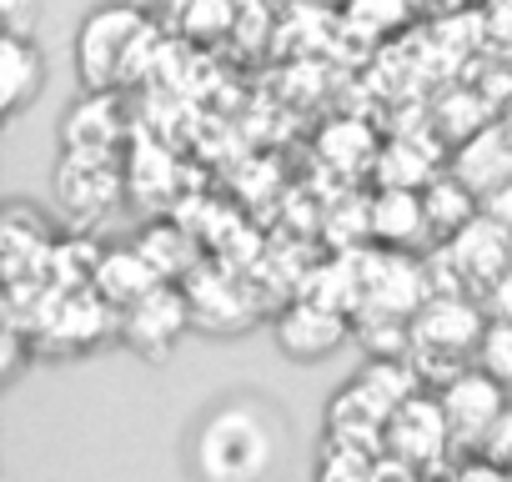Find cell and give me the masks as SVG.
I'll return each mask as SVG.
<instances>
[{"label": "cell", "mask_w": 512, "mask_h": 482, "mask_svg": "<svg viewBox=\"0 0 512 482\" xmlns=\"http://www.w3.org/2000/svg\"><path fill=\"white\" fill-rule=\"evenodd\" d=\"M502 121H507V126H512V96H507V106H502Z\"/></svg>", "instance_id": "27"}, {"label": "cell", "mask_w": 512, "mask_h": 482, "mask_svg": "<svg viewBox=\"0 0 512 482\" xmlns=\"http://www.w3.org/2000/svg\"><path fill=\"white\" fill-rule=\"evenodd\" d=\"M432 176H437L432 151H417L412 141H392V146L377 156V181H382V186H412V191H422Z\"/></svg>", "instance_id": "14"}, {"label": "cell", "mask_w": 512, "mask_h": 482, "mask_svg": "<svg viewBox=\"0 0 512 482\" xmlns=\"http://www.w3.org/2000/svg\"><path fill=\"white\" fill-rule=\"evenodd\" d=\"M477 452L487 457V462H502V467H512V402L502 407V417L482 432V442H477Z\"/></svg>", "instance_id": "19"}, {"label": "cell", "mask_w": 512, "mask_h": 482, "mask_svg": "<svg viewBox=\"0 0 512 482\" xmlns=\"http://www.w3.org/2000/svg\"><path fill=\"white\" fill-rule=\"evenodd\" d=\"M36 6H41V0H0V16H6V26L26 31L31 16H36Z\"/></svg>", "instance_id": "24"}, {"label": "cell", "mask_w": 512, "mask_h": 482, "mask_svg": "<svg viewBox=\"0 0 512 482\" xmlns=\"http://www.w3.org/2000/svg\"><path fill=\"white\" fill-rule=\"evenodd\" d=\"M482 211L512 231V181H507V186H497V191H487V196H482Z\"/></svg>", "instance_id": "23"}, {"label": "cell", "mask_w": 512, "mask_h": 482, "mask_svg": "<svg viewBox=\"0 0 512 482\" xmlns=\"http://www.w3.org/2000/svg\"><path fill=\"white\" fill-rule=\"evenodd\" d=\"M292 427L267 397H226L191 432L196 482H267L287 462Z\"/></svg>", "instance_id": "1"}, {"label": "cell", "mask_w": 512, "mask_h": 482, "mask_svg": "<svg viewBox=\"0 0 512 482\" xmlns=\"http://www.w3.org/2000/svg\"><path fill=\"white\" fill-rule=\"evenodd\" d=\"M191 41H216L236 26V0H186V6L171 16Z\"/></svg>", "instance_id": "16"}, {"label": "cell", "mask_w": 512, "mask_h": 482, "mask_svg": "<svg viewBox=\"0 0 512 482\" xmlns=\"http://www.w3.org/2000/svg\"><path fill=\"white\" fill-rule=\"evenodd\" d=\"M477 367H487L502 387H512V322H487V332H482V342H477V357H472Z\"/></svg>", "instance_id": "17"}, {"label": "cell", "mask_w": 512, "mask_h": 482, "mask_svg": "<svg viewBox=\"0 0 512 482\" xmlns=\"http://www.w3.org/2000/svg\"><path fill=\"white\" fill-rule=\"evenodd\" d=\"M151 36L146 6L136 0H101L91 6L76 26V76L86 91H111L121 86L136 66L131 56L141 51V41Z\"/></svg>", "instance_id": "2"}, {"label": "cell", "mask_w": 512, "mask_h": 482, "mask_svg": "<svg viewBox=\"0 0 512 482\" xmlns=\"http://www.w3.org/2000/svg\"><path fill=\"white\" fill-rule=\"evenodd\" d=\"M482 307H487V317H497V322H512V272H502L487 292H482Z\"/></svg>", "instance_id": "21"}, {"label": "cell", "mask_w": 512, "mask_h": 482, "mask_svg": "<svg viewBox=\"0 0 512 482\" xmlns=\"http://www.w3.org/2000/svg\"><path fill=\"white\" fill-rule=\"evenodd\" d=\"M91 282H96V292H101L111 307H131L136 297H146V292H151L156 282H166V277L146 262L141 247H126V252H106Z\"/></svg>", "instance_id": "12"}, {"label": "cell", "mask_w": 512, "mask_h": 482, "mask_svg": "<svg viewBox=\"0 0 512 482\" xmlns=\"http://www.w3.org/2000/svg\"><path fill=\"white\" fill-rule=\"evenodd\" d=\"M181 6H186V0H156V11H166V16H176Z\"/></svg>", "instance_id": "26"}, {"label": "cell", "mask_w": 512, "mask_h": 482, "mask_svg": "<svg viewBox=\"0 0 512 482\" xmlns=\"http://www.w3.org/2000/svg\"><path fill=\"white\" fill-rule=\"evenodd\" d=\"M452 171H457L477 196L507 186V181H512V126H507V121H487L482 131H472L467 141H457Z\"/></svg>", "instance_id": "10"}, {"label": "cell", "mask_w": 512, "mask_h": 482, "mask_svg": "<svg viewBox=\"0 0 512 482\" xmlns=\"http://www.w3.org/2000/svg\"><path fill=\"white\" fill-rule=\"evenodd\" d=\"M46 76H51V66H46L41 41H36L31 31L6 26V46H0V116L21 121V116L41 101Z\"/></svg>", "instance_id": "9"}, {"label": "cell", "mask_w": 512, "mask_h": 482, "mask_svg": "<svg viewBox=\"0 0 512 482\" xmlns=\"http://www.w3.org/2000/svg\"><path fill=\"white\" fill-rule=\"evenodd\" d=\"M372 472H377V452L342 437H332L317 457V482H372Z\"/></svg>", "instance_id": "15"}, {"label": "cell", "mask_w": 512, "mask_h": 482, "mask_svg": "<svg viewBox=\"0 0 512 482\" xmlns=\"http://www.w3.org/2000/svg\"><path fill=\"white\" fill-rule=\"evenodd\" d=\"M447 442H452V427H447V412L437 397L412 392L387 422V452L412 462V467H432L447 452Z\"/></svg>", "instance_id": "8"}, {"label": "cell", "mask_w": 512, "mask_h": 482, "mask_svg": "<svg viewBox=\"0 0 512 482\" xmlns=\"http://www.w3.org/2000/svg\"><path fill=\"white\" fill-rule=\"evenodd\" d=\"M367 231H372V241H382V247H392V252L417 247L422 236H432L422 191H412V186H382L377 201L367 206Z\"/></svg>", "instance_id": "11"}, {"label": "cell", "mask_w": 512, "mask_h": 482, "mask_svg": "<svg viewBox=\"0 0 512 482\" xmlns=\"http://www.w3.org/2000/svg\"><path fill=\"white\" fill-rule=\"evenodd\" d=\"M422 201H427V221H432V236H452V231H462L477 211H482V196L457 176V171H447V176H432L427 186H422Z\"/></svg>", "instance_id": "13"}, {"label": "cell", "mask_w": 512, "mask_h": 482, "mask_svg": "<svg viewBox=\"0 0 512 482\" xmlns=\"http://www.w3.org/2000/svg\"><path fill=\"white\" fill-rule=\"evenodd\" d=\"M272 337H277L282 357H292L297 367H312V362L342 352L347 337H352V327H347V312H337V307H327L317 297H297L272 322Z\"/></svg>", "instance_id": "6"}, {"label": "cell", "mask_w": 512, "mask_h": 482, "mask_svg": "<svg viewBox=\"0 0 512 482\" xmlns=\"http://www.w3.org/2000/svg\"><path fill=\"white\" fill-rule=\"evenodd\" d=\"M412 11V0H347V21L367 36H382L392 26H402Z\"/></svg>", "instance_id": "18"}, {"label": "cell", "mask_w": 512, "mask_h": 482, "mask_svg": "<svg viewBox=\"0 0 512 482\" xmlns=\"http://www.w3.org/2000/svg\"><path fill=\"white\" fill-rule=\"evenodd\" d=\"M437 402H442V412H447L452 442L477 452L482 432H487V427L502 417V407H507V387H502L487 367H457V372L442 382Z\"/></svg>", "instance_id": "5"}, {"label": "cell", "mask_w": 512, "mask_h": 482, "mask_svg": "<svg viewBox=\"0 0 512 482\" xmlns=\"http://www.w3.org/2000/svg\"><path fill=\"white\" fill-rule=\"evenodd\" d=\"M21 367H26V342H21V327H11L6 332V382H16Z\"/></svg>", "instance_id": "25"}, {"label": "cell", "mask_w": 512, "mask_h": 482, "mask_svg": "<svg viewBox=\"0 0 512 482\" xmlns=\"http://www.w3.org/2000/svg\"><path fill=\"white\" fill-rule=\"evenodd\" d=\"M447 267L467 282V287H477V297L502 277V272H512V231L502 226V221H492L487 211H477L462 231H452L447 241Z\"/></svg>", "instance_id": "7"}, {"label": "cell", "mask_w": 512, "mask_h": 482, "mask_svg": "<svg viewBox=\"0 0 512 482\" xmlns=\"http://www.w3.org/2000/svg\"><path fill=\"white\" fill-rule=\"evenodd\" d=\"M191 322H196L191 317V297L181 287H171V282H156L146 297H136L131 307H121V342L131 352H141L146 362L161 367L176 352V342L186 337Z\"/></svg>", "instance_id": "3"}, {"label": "cell", "mask_w": 512, "mask_h": 482, "mask_svg": "<svg viewBox=\"0 0 512 482\" xmlns=\"http://www.w3.org/2000/svg\"><path fill=\"white\" fill-rule=\"evenodd\" d=\"M442 482H512V467H502V462H487L482 452L472 457V462H462L457 472H447Z\"/></svg>", "instance_id": "20"}, {"label": "cell", "mask_w": 512, "mask_h": 482, "mask_svg": "<svg viewBox=\"0 0 512 482\" xmlns=\"http://www.w3.org/2000/svg\"><path fill=\"white\" fill-rule=\"evenodd\" d=\"M487 307L482 297H462V292H447V297H432L412 312V342L432 357H477V342L487 332Z\"/></svg>", "instance_id": "4"}, {"label": "cell", "mask_w": 512, "mask_h": 482, "mask_svg": "<svg viewBox=\"0 0 512 482\" xmlns=\"http://www.w3.org/2000/svg\"><path fill=\"white\" fill-rule=\"evenodd\" d=\"M417 472H422V467H412V462H402V457H392V452H387V457H377L372 482H422Z\"/></svg>", "instance_id": "22"}]
</instances>
